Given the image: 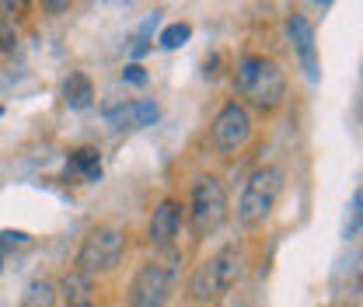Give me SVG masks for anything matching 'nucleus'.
<instances>
[{
  "mask_svg": "<svg viewBox=\"0 0 363 307\" xmlns=\"http://www.w3.org/2000/svg\"><path fill=\"white\" fill-rule=\"evenodd\" d=\"M234 88L241 94V105L245 108H255V112H276L286 98V74L283 67L262 56V52H245L234 67Z\"/></svg>",
  "mask_w": 363,
  "mask_h": 307,
  "instance_id": "f257e3e1",
  "label": "nucleus"
},
{
  "mask_svg": "<svg viewBox=\"0 0 363 307\" xmlns=\"http://www.w3.org/2000/svg\"><path fill=\"white\" fill-rule=\"evenodd\" d=\"M283 196V172L276 164H262L245 178L241 199H238V223L245 230H259L272 217L276 203Z\"/></svg>",
  "mask_w": 363,
  "mask_h": 307,
  "instance_id": "f03ea898",
  "label": "nucleus"
},
{
  "mask_svg": "<svg viewBox=\"0 0 363 307\" xmlns=\"http://www.w3.org/2000/svg\"><path fill=\"white\" fill-rule=\"evenodd\" d=\"M241 272H245L241 252L234 245H227L217 255H210L203 265H196V272L189 279V294H192L196 304H217L227 290L241 279Z\"/></svg>",
  "mask_w": 363,
  "mask_h": 307,
  "instance_id": "7ed1b4c3",
  "label": "nucleus"
},
{
  "mask_svg": "<svg viewBox=\"0 0 363 307\" xmlns=\"http://www.w3.org/2000/svg\"><path fill=\"white\" fill-rule=\"evenodd\" d=\"M227 220V189L217 175H199L192 182V196H189V227L192 238H213Z\"/></svg>",
  "mask_w": 363,
  "mask_h": 307,
  "instance_id": "20e7f679",
  "label": "nucleus"
},
{
  "mask_svg": "<svg viewBox=\"0 0 363 307\" xmlns=\"http://www.w3.org/2000/svg\"><path fill=\"white\" fill-rule=\"evenodd\" d=\"M123 255H126V230L112 227V223H101V227L88 230V238L81 241L74 269L91 276V279L94 276H108V272L119 269Z\"/></svg>",
  "mask_w": 363,
  "mask_h": 307,
  "instance_id": "39448f33",
  "label": "nucleus"
},
{
  "mask_svg": "<svg viewBox=\"0 0 363 307\" xmlns=\"http://www.w3.org/2000/svg\"><path fill=\"white\" fill-rule=\"evenodd\" d=\"M252 112L241 105V101H227L224 108L213 116V126H210V140L217 147L220 157H234L248 147L252 140Z\"/></svg>",
  "mask_w": 363,
  "mask_h": 307,
  "instance_id": "423d86ee",
  "label": "nucleus"
},
{
  "mask_svg": "<svg viewBox=\"0 0 363 307\" xmlns=\"http://www.w3.org/2000/svg\"><path fill=\"white\" fill-rule=\"evenodd\" d=\"M172 283H175V269L168 262L161 259L143 262L130 283V307H168Z\"/></svg>",
  "mask_w": 363,
  "mask_h": 307,
  "instance_id": "0eeeda50",
  "label": "nucleus"
},
{
  "mask_svg": "<svg viewBox=\"0 0 363 307\" xmlns=\"http://www.w3.org/2000/svg\"><path fill=\"white\" fill-rule=\"evenodd\" d=\"M286 35H290V45L308 74V81L318 84L321 81V63H318V39H315V25L304 18V14H290L286 18Z\"/></svg>",
  "mask_w": 363,
  "mask_h": 307,
  "instance_id": "6e6552de",
  "label": "nucleus"
},
{
  "mask_svg": "<svg viewBox=\"0 0 363 307\" xmlns=\"http://www.w3.org/2000/svg\"><path fill=\"white\" fill-rule=\"evenodd\" d=\"M182 230V203L179 199H161L154 217H150V227H147V238L154 245V252H175V241H179Z\"/></svg>",
  "mask_w": 363,
  "mask_h": 307,
  "instance_id": "1a4fd4ad",
  "label": "nucleus"
},
{
  "mask_svg": "<svg viewBox=\"0 0 363 307\" xmlns=\"http://www.w3.org/2000/svg\"><path fill=\"white\" fill-rule=\"evenodd\" d=\"M56 294L63 297V307H98V301H94V279L84 276V272H77V269L63 272Z\"/></svg>",
  "mask_w": 363,
  "mask_h": 307,
  "instance_id": "9d476101",
  "label": "nucleus"
},
{
  "mask_svg": "<svg viewBox=\"0 0 363 307\" xmlns=\"http://www.w3.org/2000/svg\"><path fill=\"white\" fill-rule=\"evenodd\" d=\"M63 105L67 108H74V112H84L91 108V101H94V84H91L88 74H70L67 81H63Z\"/></svg>",
  "mask_w": 363,
  "mask_h": 307,
  "instance_id": "9b49d317",
  "label": "nucleus"
},
{
  "mask_svg": "<svg viewBox=\"0 0 363 307\" xmlns=\"http://www.w3.org/2000/svg\"><path fill=\"white\" fill-rule=\"evenodd\" d=\"M67 175H77L84 182H98L101 178V154L98 147H77L67 161Z\"/></svg>",
  "mask_w": 363,
  "mask_h": 307,
  "instance_id": "f8f14e48",
  "label": "nucleus"
},
{
  "mask_svg": "<svg viewBox=\"0 0 363 307\" xmlns=\"http://www.w3.org/2000/svg\"><path fill=\"white\" fill-rule=\"evenodd\" d=\"M60 294H56V283L52 279H32L21 294V304L18 307H56Z\"/></svg>",
  "mask_w": 363,
  "mask_h": 307,
  "instance_id": "ddd939ff",
  "label": "nucleus"
},
{
  "mask_svg": "<svg viewBox=\"0 0 363 307\" xmlns=\"http://www.w3.org/2000/svg\"><path fill=\"white\" fill-rule=\"evenodd\" d=\"M192 39V25H185V21H175V25H168L164 32H161V49H179V45H185Z\"/></svg>",
  "mask_w": 363,
  "mask_h": 307,
  "instance_id": "4468645a",
  "label": "nucleus"
},
{
  "mask_svg": "<svg viewBox=\"0 0 363 307\" xmlns=\"http://www.w3.org/2000/svg\"><path fill=\"white\" fill-rule=\"evenodd\" d=\"M360 210H363V192L357 189V192H353V203H350V210H346V223H342V238H346V241H353V238L360 234Z\"/></svg>",
  "mask_w": 363,
  "mask_h": 307,
  "instance_id": "2eb2a0df",
  "label": "nucleus"
},
{
  "mask_svg": "<svg viewBox=\"0 0 363 307\" xmlns=\"http://www.w3.org/2000/svg\"><path fill=\"white\" fill-rule=\"evenodd\" d=\"M130 119H133V126H154V123H157V105H154V98H143V101L130 105Z\"/></svg>",
  "mask_w": 363,
  "mask_h": 307,
  "instance_id": "dca6fc26",
  "label": "nucleus"
},
{
  "mask_svg": "<svg viewBox=\"0 0 363 307\" xmlns=\"http://www.w3.org/2000/svg\"><path fill=\"white\" fill-rule=\"evenodd\" d=\"M28 11H32V0H0V21H21V18H28Z\"/></svg>",
  "mask_w": 363,
  "mask_h": 307,
  "instance_id": "f3484780",
  "label": "nucleus"
},
{
  "mask_svg": "<svg viewBox=\"0 0 363 307\" xmlns=\"http://www.w3.org/2000/svg\"><path fill=\"white\" fill-rule=\"evenodd\" d=\"M14 45H18V32H14V25H11V21H0V56L14 52Z\"/></svg>",
  "mask_w": 363,
  "mask_h": 307,
  "instance_id": "a211bd4d",
  "label": "nucleus"
},
{
  "mask_svg": "<svg viewBox=\"0 0 363 307\" xmlns=\"http://www.w3.org/2000/svg\"><path fill=\"white\" fill-rule=\"evenodd\" d=\"M123 81H126V84H136V88H143V84H147V74H143L140 63H126V67H123Z\"/></svg>",
  "mask_w": 363,
  "mask_h": 307,
  "instance_id": "6ab92c4d",
  "label": "nucleus"
},
{
  "mask_svg": "<svg viewBox=\"0 0 363 307\" xmlns=\"http://www.w3.org/2000/svg\"><path fill=\"white\" fill-rule=\"evenodd\" d=\"M25 241H28V234H21V230H0V255L14 245H25Z\"/></svg>",
  "mask_w": 363,
  "mask_h": 307,
  "instance_id": "aec40b11",
  "label": "nucleus"
},
{
  "mask_svg": "<svg viewBox=\"0 0 363 307\" xmlns=\"http://www.w3.org/2000/svg\"><path fill=\"white\" fill-rule=\"evenodd\" d=\"M39 7H43L45 14H67L74 7V0H39Z\"/></svg>",
  "mask_w": 363,
  "mask_h": 307,
  "instance_id": "412c9836",
  "label": "nucleus"
},
{
  "mask_svg": "<svg viewBox=\"0 0 363 307\" xmlns=\"http://www.w3.org/2000/svg\"><path fill=\"white\" fill-rule=\"evenodd\" d=\"M315 4H321V7H328V4H332V0H315Z\"/></svg>",
  "mask_w": 363,
  "mask_h": 307,
  "instance_id": "4be33fe9",
  "label": "nucleus"
},
{
  "mask_svg": "<svg viewBox=\"0 0 363 307\" xmlns=\"http://www.w3.org/2000/svg\"><path fill=\"white\" fill-rule=\"evenodd\" d=\"M0 265H4V255H0Z\"/></svg>",
  "mask_w": 363,
  "mask_h": 307,
  "instance_id": "5701e85b",
  "label": "nucleus"
},
{
  "mask_svg": "<svg viewBox=\"0 0 363 307\" xmlns=\"http://www.w3.org/2000/svg\"><path fill=\"white\" fill-rule=\"evenodd\" d=\"M0 112H4V108H0Z\"/></svg>",
  "mask_w": 363,
  "mask_h": 307,
  "instance_id": "b1692460",
  "label": "nucleus"
}]
</instances>
